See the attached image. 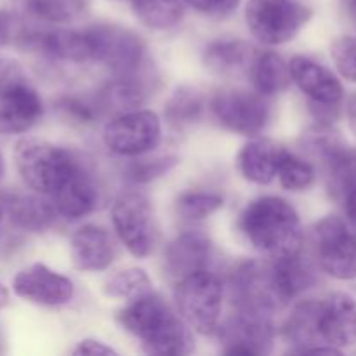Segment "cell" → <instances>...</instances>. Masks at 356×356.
Segmentation results:
<instances>
[{
    "instance_id": "1",
    "label": "cell",
    "mask_w": 356,
    "mask_h": 356,
    "mask_svg": "<svg viewBox=\"0 0 356 356\" xmlns=\"http://www.w3.org/2000/svg\"><path fill=\"white\" fill-rule=\"evenodd\" d=\"M117 322L125 332L141 341L143 350L149 355L179 356L191 353L195 348L188 323L153 292L129 301L117 313Z\"/></svg>"
},
{
    "instance_id": "2",
    "label": "cell",
    "mask_w": 356,
    "mask_h": 356,
    "mask_svg": "<svg viewBox=\"0 0 356 356\" xmlns=\"http://www.w3.org/2000/svg\"><path fill=\"white\" fill-rule=\"evenodd\" d=\"M238 228L254 249L271 259L298 252L301 247V219L285 198L259 197L249 202L240 212Z\"/></svg>"
},
{
    "instance_id": "3",
    "label": "cell",
    "mask_w": 356,
    "mask_h": 356,
    "mask_svg": "<svg viewBox=\"0 0 356 356\" xmlns=\"http://www.w3.org/2000/svg\"><path fill=\"white\" fill-rule=\"evenodd\" d=\"M17 174L35 193L52 197L83 167L70 149L37 138L19 139L14 146Z\"/></svg>"
},
{
    "instance_id": "4",
    "label": "cell",
    "mask_w": 356,
    "mask_h": 356,
    "mask_svg": "<svg viewBox=\"0 0 356 356\" xmlns=\"http://www.w3.org/2000/svg\"><path fill=\"white\" fill-rule=\"evenodd\" d=\"M44 103L26 70L16 59L0 58V134H23L38 124Z\"/></svg>"
},
{
    "instance_id": "5",
    "label": "cell",
    "mask_w": 356,
    "mask_h": 356,
    "mask_svg": "<svg viewBox=\"0 0 356 356\" xmlns=\"http://www.w3.org/2000/svg\"><path fill=\"white\" fill-rule=\"evenodd\" d=\"M225 287L218 275L209 270L197 271L176 282L174 301L177 313L191 330L202 336L218 332Z\"/></svg>"
},
{
    "instance_id": "6",
    "label": "cell",
    "mask_w": 356,
    "mask_h": 356,
    "mask_svg": "<svg viewBox=\"0 0 356 356\" xmlns=\"http://www.w3.org/2000/svg\"><path fill=\"white\" fill-rule=\"evenodd\" d=\"M312 19V9L298 0H249L245 21L249 31L264 45H282Z\"/></svg>"
},
{
    "instance_id": "7",
    "label": "cell",
    "mask_w": 356,
    "mask_h": 356,
    "mask_svg": "<svg viewBox=\"0 0 356 356\" xmlns=\"http://www.w3.org/2000/svg\"><path fill=\"white\" fill-rule=\"evenodd\" d=\"M111 222L118 238L134 257L149 256L156 242L152 202L139 191H125L111 205Z\"/></svg>"
},
{
    "instance_id": "8",
    "label": "cell",
    "mask_w": 356,
    "mask_h": 356,
    "mask_svg": "<svg viewBox=\"0 0 356 356\" xmlns=\"http://www.w3.org/2000/svg\"><path fill=\"white\" fill-rule=\"evenodd\" d=\"M261 92L243 89H221L211 97L209 108L221 127L240 136H257L266 129L271 106Z\"/></svg>"
},
{
    "instance_id": "9",
    "label": "cell",
    "mask_w": 356,
    "mask_h": 356,
    "mask_svg": "<svg viewBox=\"0 0 356 356\" xmlns=\"http://www.w3.org/2000/svg\"><path fill=\"white\" fill-rule=\"evenodd\" d=\"M162 139V122L152 110H132L111 118L103 131V143L118 156L146 155Z\"/></svg>"
},
{
    "instance_id": "10",
    "label": "cell",
    "mask_w": 356,
    "mask_h": 356,
    "mask_svg": "<svg viewBox=\"0 0 356 356\" xmlns=\"http://www.w3.org/2000/svg\"><path fill=\"white\" fill-rule=\"evenodd\" d=\"M92 45V63L111 72L129 73L141 68L146 59V45L138 33L113 23H99L86 28Z\"/></svg>"
},
{
    "instance_id": "11",
    "label": "cell",
    "mask_w": 356,
    "mask_h": 356,
    "mask_svg": "<svg viewBox=\"0 0 356 356\" xmlns=\"http://www.w3.org/2000/svg\"><path fill=\"white\" fill-rule=\"evenodd\" d=\"M313 243L322 271L336 280H355L356 233L343 219L329 216L316 222Z\"/></svg>"
},
{
    "instance_id": "12",
    "label": "cell",
    "mask_w": 356,
    "mask_h": 356,
    "mask_svg": "<svg viewBox=\"0 0 356 356\" xmlns=\"http://www.w3.org/2000/svg\"><path fill=\"white\" fill-rule=\"evenodd\" d=\"M229 294L236 312L271 316L285 306L271 278L270 263L245 261L232 271Z\"/></svg>"
},
{
    "instance_id": "13",
    "label": "cell",
    "mask_w": 356,
    "mask_h": 356,
    "mask_svg": "<svg viewBox=\"0 0 356 356\" xmlns=\"http://www.w3.org/2000/svg\"><path fill=\"white\" fill-rule=\"evenodd\" d=\"M327 129L320 125L315 134H309L306 148L322 163L330 195L344 202L348 193L356 188V149Z\"/></svg>"
},
{
    "instance_id": "14",
    "label": "cell",
    "mask_w": 356,
    "mask_h": 356,
    "mask_svg": "<svg viewBox=\"0 0 356 356\" xmlns=\"http://www.w3.org/2000/svg\"><path fill=\"white\" fill-rule=\"evenodd\" d=\"M218 337L226 355H268L273 351L275 327L271 316L236 312L218 327Z\"/></svg>"
},
{
    "instance_id": "15",
    "label": "cell",
    "mask_w": 356,
    "mask_h": 356,
    "mask_svg": "<svg viewBox=\"0 0 356 356\" xmlns=\"http://www.w3.org/2000/svg\"><path fill=\"white\" fill-rule=\"evenodd\" d=\"M148 61L141 68L129 73H117L113 80L104 83L94 96L99 110L104 113H127L139 110L156 89V75Z\"/></svg>"
},
{
    "instance_id": "16",
    "label": "cell",
    "mask_w": 356,
    "mask_h": 356,
    "mask_svg": "<svg viewBox=\"0 0 356 356\" xmlns=\"http://www.w3.org/2000/svg\"><path fill=\"white\" fill-rule=\"evenodd\" d=\"M13 289L21 299L45 308L68 305L75 296V285L65 275L45 264H31L14 277Z\"/></svg>"
},
{
    "instance_id": "17",
    "label": "cell",
    "mask_w": 356,
    "mask_h": 356,
    "mask_svg": "<svg viewBox=\"0 0 356 356\" xmlns=\"http://www.w3.org/2000/svg\"><path fill=\"white\" fill-rule=\"evenodd\" d=\"M316 330L322 344L350 348L356 344V299L344 292H334L318 301Z\"/></svg>"
},
{
    "instance_id": "18",
    "label": "cell",
    "mask_w": 356,
    "mask_h": 356,
    "mask_svg": "<svg viewBox=\"0 0 356 356\" xmlns=\"http://www.w3.org/2000/svg\"><path fill=\"white\" fill-rule=\"evenodd\" d=\"M289 66L292 82L312 103L339 106L344 96L343 83L327 66L308 56H294Z\"/></svg>"
},
{
    "instance_id": "19",
    "label": "cell",
    "mask_w": 356,
    "mask_h": 356,
    "mask_svg": "<svg viewBox=\"0 0 356 356\" xmlns=\"http://www.w3.org/2000/svg\"><path fill=\"white\" fill-rule=\"evenodd\" d=\"M72 263L79 271H104L117 259V242L99 225H83L72 236Z\"/></svg>"
},
{
    "instance_id": "20",
    "label": "cell",
    "mask_w": 356,
    "mask_h": 356,
    "mask_svg": "<svg viewBox=\"0 0 356 356\" xmlns=\"http://www.w3.org/2000/svg\"><path fill=\"white\" fill-rule=\"evenodd\" d=\"M259 52L240 38H218L205 45L202 63L205 70L219 79H240L250 75Z\"/></svg>"
},
{
    "instance_id": "21",
    "label": "cell",
    "mask_w": 356,
    "mask_h": 356,
    "mask_svg": "<svg viewBox=\"0 0 356 356\" xmlns=\"http://www.w3.org/2000/svg\"><path fill=\"white\" fill-rule=\"evenodd\" d=\"M211 259L212 242L200 232H186L177 235L167 245L163 254L167 275L176 282L197 271L209 270Z\"/></svg>"
},
{
    "instance_id": "22",
    "label": "cell",
    "mask_w": 356,
    "mask_h": 356,
    "mask_svg": "<svg viewBox=\"0 0 356 356\" xmlns=\"http://www.w3.org/2000/svg\"><path fill=\"white\" fill-rule=\"evenodd\" d=\"M38 195L23 191H6L0 195L3 211L16 228L30 233H42L56 221L58 211L54 204Z\"/></svg>"
},
{
    "instance_id": "23",
    "label": "cell",
    "mask_w": 356,
    "mask_h": 356,
    "mask_svg": "<svg viewBox=\"0 0 356 356\" xmlns=\"http://www.w3.org/2000/svg\"><path fill=\"white\" fill-rule=\"evenodd\" d=\"M287 149L268 138H254L242 146L236 156V167L245 181L270 184L277 177L280 160Z\"/></svg>"
},
{
    "instance_id": "24",
    "label": "cell",
    "mask_w": 356,
    "mask_h": 356,
    "mask_svg": "<svg viewBox=\"0 0 356 356\" xmlns=\"http://www.w3.org/2000/svg\"><path fill=\"white\" fill-rule=\"evenodd\" d=\"M52 204L58 216L70 221L86 218L96 211L99 204V190L92 172L83 165L58 193L52 195Z\"/></svg>"
},
{
    "instance_id": "25",
    "label": "cell",
    "mask_w": 356,
    "mask_h": 356,
    "mask_svg": "<svg viewBox=\"0 0 356 356\" xmlns=\"http://www.w3.org/2000/svg\"><path fill=\"white\" fill-rule=\"evenodd\" d=\"M270 268L277 294L284 305L298 299L316 284L315 268L299 254V250L289 256L273 257Z\"/></svg>"
},
{
    "instance_id": "26",
    "label": "cell",
    "mask_w": 356,
    "mask_h": 356,
    "mask_svg": "<svg viewBox=\"0 0 356 356\" xmlns=\"http://www.w3.org/2000/svg\"><path fill=\"white\" fill-rule=\"evenodd\" d=\"M21 19L38 24H68L82 19L89 10L87 0H13Z\"/></svg>"
},
{
    "instance_id": "27",
    "label": "cell",
    "mask_w": 356,
    "mask_h": 356,
    "mask_svg": "<svg viewBox=\"0 0 356 356\" xmlns=\"http://www.w3.org/2000/svg\"><path fill=\"white\" fill-rule=\"evenodd\" d=\"M316 318H318V301H302L296 306L282 330L287 343L296 346L292 353L302 355L308 353L312 348L327 346L322 344L318 337Z\"/></svg>"
},
{
    "instance_id": "28",
    "label": "cell",
    "mask_w": 356,
    "mask_h": 356,
    "mask_svg": "<svg viewBox=\"0 0 356 356\" xmlns=\"http://www.w3.org/2000/svg\"><path fill=\"white\" fill-rule=\"evenodd\" d=\"M249 76L252 79L257 92L263 96H275V94L284 92L292 82L291 66L277 52H259Z\"/></svg>"
},
{
    "instance_id": "29",
    "label": "cell",
    "mask_w": 356,
    "mask_h": 356,
    "mask_svg": "<svg viewBox=\"0 0 356 356\" xmlns=\"http://www.w3.org/2000/svg\"><path fill=\"white\" fill-rule=\"evenodd\" d=\"M205 110V97L197 87L181 86L167 99L163 117L167 124L176 129L190 127L197 124Z\"/></svg>"
},
{
    "instance_id": "30",
    "label": "cell",
    "mask_w": 356,
    "mask_h": 356,
    "mask_svg": "<svg viewBox=\"0 0 356 356\" xmlns=\"http://www.w3.org/2000/svg\"><path fill=\"white\" fill-rule=\"evenodd\" d=\"M184 0H131L134 16L152 30H170L184 16Z\"/></svg>"
},
{
    "instance_id": "31",
    "label": "cell",
    "mask_w": 356,
    "mask_h": 356,
    "mask_svg": "<svg viewBox=\"0 0 356 356\" xmlns=\"http://www.w3.org/2000/svg\"><path fill=\"white\" fill-rule=\"evenodd\" d=\"M152 280L148 273L141 268H125L111 275L103 285L104 294L115 299H124V301H134L143 298L152 291Z\"/></svg>"
},
{
    "instance_id": "32",
    "label": "cell",
    "mask_w": 356,
    "mask_h": 356,
    "mask_svg": "<svg viewBox=\"0 0 356 356\" xmlns=\"http://www.w3.org/2000/svg\"><path fill=\"white\" fill-rule=\"evenodd\" d=\"M277 177L285 190L305 191L315 183L316 170L305 159H301V156L294 155L291 152H285L280 160Z\"/></svg>"
},
{
    "instance_id": "33",
    "label": "cell",
    "mask_w": 356,
    "mask_h": 356,
    "mask_svg": "<svg viewBox=\"0 0 356 356\" xmlns=\"http://www.w3.org/2000/svg\"><path fill=\"white\" fill-rule=\"evenodd\" d=\"M225 204V198L214 191H184L177 197V214L188 221H200L209 218Z\"/></svg>"
},
{
    "instance_id": "34",
    "label": "cell",
    "mask_w": 356,
    "mask_h": 356,
    "mask_svg": "<svg viewBox=\"0 0 356 356\" xmlns=\"http://www.w3.org/2000/svg\"><path fill=\"white\" fill-rule=\"evenodd\" d=\"M143 156L145 155L136 156V160H132L125 167V174H127L129 179L139 184L159 179L177 165V159L174 155L155 156V159H143Z\"/></svg>"
},
{
    "instance_id": "35",
    "label": "cell",
    "mask_w": 356,
    "mask_h": 356,
    "mask_svg": "<svg viewBox=\"0 0 356 356\" xmlns=\"http://www.w3.org/2000/svg\"><path fill=\"white\" fill-rule=\"evenodd\" d=\"M56 108L63 117L79 125L96 124L97 118L103 115L94 97L86 99V97L79 96H65L56 103Z\"/></svg>"
},
{
    "instance_id": "36",
    "label": "cell",
    "mask_w": 356,
    "mask_h": 356,
    "mask_svg": "<svg viewBox=\"0 0 356 356\" xmlns=\"http://www.w3.org/2000/svg\"><path fill=\"white\" fill-rule=\"evenodd\" d=\"M330 58L341 76L356 83V37H341L330 45Z\"/></svg>"
},
{
    "instance_id": "37",
    "label": "cell",
    "mask_w": 356,
    "mask_h": 356,
    "mask_svg": "<svg viewBox=\"0 0 356 356\" xmlns=\"http://www.w3.org/2000/svg\"><path fill=\"white\" fill-rule=\"evenodd\" d=\"M198 13L212 17H225L238 7L240 0H184Z\"/></svg>"
},
{
    "instance_id": "38",
    "label": "cell",
    "mask_w": 356,
    "mask_h": 356,
    "mask_svg": "<svg viewBox=\"0 0 356 356\" xmlns=\"http://www.w3.org/2000/svg\"><path fill=\"white\" fill-rule=\"evenodd\" d=\"M73 355H89V356H108L117 355V351L111 346L104 344L103 341L97 339H82L76 343V346L72 350Z\"/></svg>"
},
{
    "instance_id": "39",
    "label": "cell",
    "mask_w": 356,
    "mask_h": 356,
    "mask_svg": "<svg viewBox=\"0 0 356 356\" xmlns=\"http://www.w3.org/2000/svg\"><path fill=\"white\" fill-rule=\"evenodd\" d=\"M13 16L0 13V47H3V45L7 44V40H9L10 35H13Z\"/></svg>"
},
{
    "instance_id": "40",
    "label": "cell",
    "mask_w": 356,
    "mask_h": 356,
    "mask_svg": "<svg viewBox=\"0 0 356 356\" xmlns=\"http://www.w3.org/2000/svg\"><path fill=\"white\" fill-rule=\"evenodd\" d=\"M341 10L348 23L356 30V0H341Z\"/></svg>"
},
{
    "instance_id": "41",
    "label": "cell",
    "mask_w": 356,
    "mask_h": 356,
    "mask_svg": "<svg viewBox=\"0 0 356 356\" xmlns=\"http://www.w3.org/2000/svg\"><path fill=\"white\" fill-rule=\"evenodd\" d=\"M344 205H346V212L348 218L356 225V188L348 193V197L344 198Z\"/></svg>"
},
{
    "instance_id": "42",
    "label": "cell",
    "mask_w": 356,
    "mask_h": 356,
    "mask_svg": "<svg viewBox=\"0 0 356 356\" xmlns=\"http://www.w3.org/2000/svg\"><path fill=\"white\" fill-rule=\"evenodd\" d=\"M346 111H348V120H350L351 129H353V132L356 134V94H353V96L350 97V101H348Z\"/></svg>"
},
{
    "instance_id": "43",
    "label": "cell",
    "mask_w": 356,
    "mask_h": 356,
    "mask_svg": "<svg viewBox=\"0 0 356 356\" xmlns=\"http://www.w3.org/2000/svg\"><path fill=\"white\" fill-rule=\"evenodd\" d=\"M7 301H9V292H7V289L0 284V309L7 305Z\"/></svg>"
},
{
    "instance_id": "44",
    "label": "cell",
    "mask_w": 356,
    "mask_h": 356,
    "mask_svg": "<svg viewBox=\"0 0 356 356\" xmlns=\"http://www.w3.org/2000/svg\"><path fill=\"white\" fill-rule=\"evenodd\" d=\"M3 176V160H2V155H0V179H2Z\"/></svg>"
},
{
    "instance_id": "45",
    "label": "cell",
    "mask_w": 356,
    "mask_h": 356,
    "mask_svg": "<svg viewBox=\"0 0 356 356\" xmlns=\"http://www.w3.org/2000/svg\"><path fill=\"white\" fill-rule=\"evenodd\" d=\"M3 205H2V202H0V221H2V218H3Z\"/></svg>"
}]
</instances>
